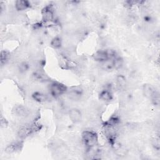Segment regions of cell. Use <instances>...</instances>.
<instances>
[{"label": "cell", "instance_id": "cell-1", "mask_svg": "<svg viewBox=\"0 0 160 160\" xmlns=\"http://www.w3.org/2000/svg\"><path fill=\"white\" fill-rule=\"evenodd\" d=\"M82 139L84 144L89 149L95 146L98 143L97 134L92 131H85L82 134Z\"/></svg>", "mask_w": 160, "mask_h": 160}, {"label": "cell", "instance_id": "cell-2", "mask_svg": "<svg viewBox=\"0 0 160 160\" xmlns=\"http://www.w3.org/2000/svg\"><path fill=\"white\" fill-rule=\"evenodd\" d=\"M49 92L51 95L54 98H57L64 93H66L68 88L65 86V85L58 82H53L49 85Z\"/></svg>", "mask_w": 160, "mask_h": 160}, {"label": "cell", "instance_id": "cell-3", "mask_svg": "<svg viewBox=\"0 0 160 160\" xmlns=\"http://www.w3.org/2000/svg\"><path fill=\"white\" fill-rule=\"evenodd\" d=\"M66 95L68 98L72 101H78L82 96V89L79 86H74L70 89H68L66 91Z\"/></svg>", "mask_w": 160, "mask_h": 160}, {"label": "cell", "instance_id": "cell-4", "mask_svg": "<svg viewBox=\"0 0 160 160\" xmlns=\"http://www.w3.org/2000/svg\"><path fill=\"white\" fill-rule=\"evenodd\" d=\"M93 59L99 62H104L110 59L108 50H98L93 54Z\"/></svg>", "mask_w": 160, "mask_h": 160}, {"label": "cell", "instance_id": "cell-5", "mask_svg": "<svg viewBox=\"0 0 160 160\" xmlns=\"http://www.w3.org/2000/svg\"><path fill=\"white\" fill-rule=\"evenodd\" d=\"M68 114L70 120L74 123L79 122L82 119L81 112L77 108H71L69 111Z\"/></svg>", "mask_w": 160, "mask_h": 160}, {"label": "cell", "instance_id": "cell-6", "mask_svg": "<svg viewBox=\"0 0 160 160\" xmlns=\"http://www.w3.org/2000/svg\"><path fill=\"white\" fill-rule=\"evenodd\" d=\"M54 18V11L51 6H46L42 11V19L45 22H50Z\"/></svg>", "mask_w": 160, "mask_h": 160}, {"label": "cell", "instance_id": "cell-7", "mask_svg": "<svg viewBox=\"0 0 160 160\" xmlns=\"http://www.w3.org/2000/svg\"><path fill=\"white\" fill-rule=\"evenodd\" d=\"M33 131V128L29 126H25L19 129L18 134L21 139H24L29 136Z\"/></svg>", "mask_w": 160, "mask_h": 160}, {"label": "cell", "instance_id": "cell-8", "mask_svg": "<svg viewBox=\"0 0 160 160\" xmlns=\"http://www.w3.org/2000/svg\"><path fill=\"white\" fill-rule=\"evenodd\" d=\"M31 6V3L25 0H17L15 1V8L18 11L27 9Z\"/></svg>", "mask_w": 160, "mask_h": 160}, {"label": "cell", "instance_id": "cell-9", "mask_svg": "<svg viewBox=\"0 0 160 160\" xmlns=\"http://www.w3.org/2000/svg\"><path fill=\"white\" fill-rule=\"evenodd\" d=\"M144 95L148 98H152L154 96H155L158 92L153 89V88L150 85H144L142 89Z\"/></svg>", "mask_w": 160, "mask_h": 160}, {"label": "cell", "instance_id": "cell-10", "mask_svg": "<svg viewBox=\"0 0 160 160\" xmlns=\"http://www.w3.org/2000/svg\"><path fill=\"white\" fill-rule=\"evenodd\" d=\"M14 113L19 117H26L28 115V110L26 107L19 105L17 106L14 109Z\"/></svg>", "mask_w": 160, "mask_h": 160}, {"label": "cell", "instance_id": "cell-11", "mask_svg": "<svg viewBox=\"0 0 160 160\" xmlns=\"http://www.w3.org/2000/svg\"><path fill=\"white\" fill-rule=\"evenodd\" d=\"M99 99L104 101H109L112 99L111 92L108 89H104L99 93Z\"/></svg>", "mask_w": 160, "mask_h": 160}, {"label": "cell", "instance_id": "cell-12", "mask_svg": "<svg viewBox=\"0 0 160 160\" xmlns=\"http://www.w3.org/2000/svg\"><path fill=\"white\" fill-rule=\"evenodd\" d=\"M32 98L37 102H44L46 101V100L47 99V97L46 96L40 92H35L32 94Z\"/></svg>", "mask_w": 160, "mask_h": 160}, {"label": "cell", "instance_id": "cell-13", "mask_svg": "<svg viewBox=\"0 0 160 160\" xmlns=\"http://www.w3.org/2000/svg\"><path fill=\"white\" fill-rule=\"evenodd\" d=\"M33 76L36 79L40 81H46V79H47L46 75L41 70H38V71H35Z\"/></svg>", "mask_w": 160, "mask_h": 160}, {"label": "cell", "instance_id": "cell-14", "mask_svg": "<svg viewBox=\"0 0 160 160\" xmlns=\"http://www.w3.org/2000/svg\"><path fill=\"white\" fill-rule=\"evenodd\" d=\"M9 58V52L7 51H2L1 52V55H0V61H1V64L2 66L3 64H6L7 61H8Z\"/></svg>", "mask_w": 160, "mask_h": 160}, {"label": "cell", "instance_id": "cell-15", "mask_svg": "<svg viewBox=\"0 0 160 160\" xmlns=\"http://www.w3.org/2000/svg\"><path fill=\"white\" fill-rule=\"evenodd\" d=\"M51 45L52 48L55 49L59 48L62 45V40L59 37L54 38L51 41Z\"/></svg>", "mask_w": 160, "mask_h": 160}, {"label": "cell", "instance_id": "cell-16", "mask_svg": "<svg viewBox=\"0 0 160 160\" xmlns=\"http://www.w3.org/2000/svg\"><path fill=\"white\" fill-rule=\"evenodd\" d=\"M126 85V81L123 76H119L117 78V86L119 89H124Z\"/></svg>", "mask_w": 160, "mask_h": 160}, {"label": "cell", "instance_id": "cell-17", "mask_svg": "<svg viewBox=\"0 0 160 160\" xmlns=\"http://www.w3.org/2000/svg\"><path fill=\"white\" fill-rule=\"evenodd\" d=\"M19 145H20L19 143H17V142H15V143H12L11 144H10L9 146H8L6 149V151L9 152V153H11V152H14L16 151L17 149H19Z\"/></svg>", "mask_w": 160, "mask_h": 160}, {"label": "cell", "instance_id": "cell-18", "mask_svg": "<svg viewBox=\"0 0 160 160\" xmlns=\"http://www.w3.org/2000/svg\"><path fill=\"white\" fill-rule=\"evenodd\" d=\"M151 144L152 147L156 150L159 151L160 149V142L159 139L158 138H154L151 140Z\"/></svg>", "mask_w": 160, "mask_h": 160}, {"label": "cell", "instance_id": "cell-19", "mask_svg": "<svg viewBox=\"0 0 160 160\" xmlns=\"http://www.w3.org/2000/svg\"><path fill=\"white\" fill-rule=\"evenodd\" d=\"M28 68H29L28 64L26 62H21L19 65V70L21 72H25L26 71H27L28 69Z\"/></svg>", "mask_w": 160, "mask_h": 160}, {"label": "cell", "instance_id": "cell-20", "mask_svg": "<svg viewBox=\"0 0 160 160\" xmlns=\"http://www.w3.org/2000/svg\"><path fill=\"white\" fill-rule=\"evenodd\" d=\"M7 123L6 122V121L5 119H3L2 118H1V127H5L6 126Z\"/></svg>", "mask_w": 160, "mask_h": 160}]
</instances>
